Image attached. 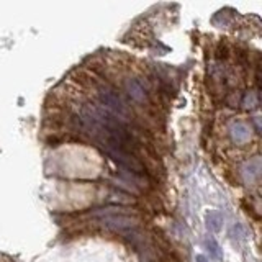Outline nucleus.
<instances>
[{"label": "nucleus", "mask_w": 262, "mask_h": 262, "mask_svg": "<svg viewBox=\"0 0 262 262\" xmlns=\"http://www.w3.org/2000/svg\"><path fill=\"white\" fill-rule=\"evenodd\" d=\"M97 95H99L100 105L104 110H106L108 113H111L113 116L123 121L125 118H128V115H130L128 105H126V102L118 95V92H115L113 89H110V87L102 85L99 87V90H97Z\"/></svg>", "instance_id": "nucleus-1"}, {"label": "nucleus", "mask_w": 262, "mask_h": 262, "mask_svg": "<svg viewBox=\"0 0 262 262\" xmlns=\"http://www.w3.org/2000/svg\"><path fill=\"white\" fill-rule=\"evenodd\" d=\"M228 133L236 144H241L251 138V126L244 121H231L228 126Z\"/></svg>", "instance_id": "nucleus-2"}, {"label": "nucleus", "mask_w": 262, "mask_h": 262, "mask_svg": "<svg viewBox=\"0 0 262 262\" xmlns=\"http://www.w3.org/2000/svg\"><path fill=\"white\" fill-rule=\"evenodd\" d=\"M102 223H104V226L110 228V230H115V231H120V233H125L133 228V220L128 216H123V215H113V216H105L104 220H102Z\"/></svg>", "instance_id": "nucleus-3"}, {"label": "nucleus", "mask_w": 262, "mask_h": 262, "mask_svg": "<svg viewBox=\"0 0 262 262\" xmlns=\"http://www.w3.org/2000/svg\"><path fill=\"white\" fill-rule=\"evenodd\" d=\"M125 89L128 92V95L133 99L134 102H144L148 97V92L144 89L143 82L139 79H134V77H130L125 82Z\"/></svg>", "instance_id": "nucleus-4"}, {"label": "nucleus", "mask_w": 262, "mask_h": 262, "mask_svg": "<svg viewBox=\"0 0 262 262\" xmlns=\"http://www.w3.org/2000/svg\"><path fill=\"white\" fill-rule=\"evenodd\" d=\"M241 176L244 179V182H247V183H252L254 181H257L261 176V161L259 159H254V161L247 162L246 166L242 167Z\"/></svg>", "instance_id": "nucleus-5"}, {"label": "nucleus", "mask_w": 262, "mask_h": 262, "mask_svg": "<svg viewBox=\"0 0 262 262\" xmlns=\"http://www.w3.org/2000/svg\"><path fill=\"white\" fill-rule=\"evenodd\" d=\"M205 221L208 230L213 233H218L223 226V215L220 211H208L205 215Z\"/></svg>", "instance_id": "nucleus-6"}, {"label": "nucleus", "mask_w": 262, "mask_h": 262, "mask_svg": "<svg viewBox=\"0 0 262 262\" xmlns=\"http://www.w3.org/2000/svg\"><path fill=\"white\" fill-rule=\"evenodd\" d=\"M205 246H207L208 252H210V257H211V259H215V261H221V259H223L221 247H220V244L216 242L215 237H208V239L205 241Z\"/></svg>", "instance_id": "nucleus-7"}, {"label": "nucleus", "mask_w": 262, "mask_h": 262, "mask_svg": "<svg viewBox=\"0 0 262 262\" xmlns=\"http://www.w3.org/2000/svg\"><path fill=\"white\" fill-rule=\"evenodd\" d=\"M242 105L244 106H256L257 105V94L256 92H247V94L244 95V99H242Z\"/></svg>", "instance_id": "nucleus-8"}, {"label": "nucleus", "mask_w": 262, "mask_h": 262, "mask_svg": "<svg viewBox=\"0 0 262 262\" xmlns=\"http://www.w3.org/2000/svg\"><path fill=\"white\" fill-rule=\"evenodd\" d=\"M231 235H233V237H236V239H242V237L246 236L244 226H242L241 223H236V225L233 226V230H231Z\"/></svg>", "instance_id": "nucleus-9"}, {"label": "nucleus", "mask_w": 262, "mask_h": 262, "mask_svg": "<svg viewBox=\"0 0 262 262\" xmlns=\"http://www.w3.org/2000/svg\"><path fill=\"white\" fill-rule=\"evenodd\" d=\"M197 262H208L205 256H197Z\"/></svg>", "instance_id": "nucleus-10"}]
</instances>
